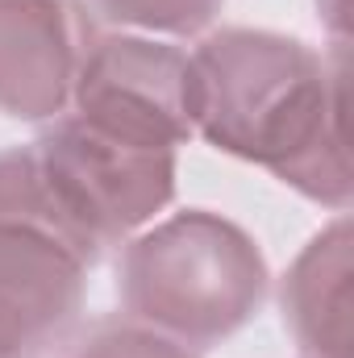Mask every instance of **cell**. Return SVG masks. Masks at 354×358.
Masks as SVG:
<instances>
[{"label":"cell","instance_id":"cell-3","mask_svg":"<svg viewBox=\"0 0 354 358\" xmlns=\"http://www.w3.org/2000/svg\"><path fill=\"white\" fill-rule=\"evenodd\" d=\"M96 259L55 208L34 155H0V358H42L76 325Z\"/></svg>","mask_w":354,"mask_h":358},{"label":"cell","instance_id":"cell-8","mask_svg":"<svg viewBox=\"0 0 354 358\" xmlns=\"http://www.w3.org/2000/svg\"><path fill=\"white\" fill-rule=\"evenodd\" d=\"M104 17L150 34H196L213 21L221 0H96Z\"/></svg>","mask_w":354,"mask_h":358},{"label":"cell","instance_id":"cell-9","mask_svg":"<svg viewBox=\"0 0 354 358\" xmlns=\"http://www.w3.org/2000/svg\"><path fill=\"white\" fill-rule=\"evenodd\" d=\"M76 358H196L183 342L150 325H100Z\"/></svg>","mask_w":354,"mask_h":358},{"label":"cell","instance_id":"cell-7","mask_svg":"<svg viewBox=\"0 0 354 358\" xmlns=\"http://www.w3.org/2000/svg\"><path fill=\"white\" fill-rule=\"evenodd\" d=\"M346 221H338L283 279V317L313 358H346Z\"/></svg>","mask_w":354,"mask_h":358},{"label":"cell","instance_id":"cell-4","mask_svg":"<svg viewBox=\"0 0 354 358\" xmlns=\"http://www.w3.org/2000/svg\"><path fill=\"white\" fill-rule=\"evenodd\" d=\"M29 155L55 208L96 255L146 225L176 192V150L108 134L76 113L59 117Z\"/></svg>","mask_w":354,"mask_h":358},{"label":"cell","instance_id":"cell-1","mask_svg":"<svg viewBox=\"0 0 354 358\" xmlns=\"http://www.w3.org/2000/svg\"><path fill=\"white\" fill-rule=\"evenodd\" d=\"M187 117L217 150L271 167L313 200L346 208V63L296 38L225 29L187 55Z\"/></svg>","mask_w":354,"mask_h":358},{"label":"cell","instance_id":"cell-6","mask_svg":"<svg viewBox=\"0 0 354 358\" xmlns=\"http://www.w3.org/2000/svg\"><path fill=\"white\" fill-rule=\"evenodd\" d=\"M92 29L76 0H0V108L21 121L71 104Z\"/></svg>","mask_w":354,"mask_h":358},{"label":"cell","instance_id":"cell-2","mask_svg":"<svg viewBox=\"0 0 354 358\" xmlns=\"http://www.w3.org/2000/svg\"><path fill=\"white\" fill-rule=\"evenodd\" d=\"M263 255L229 221L183 213L125 250L121 300L134 321L204 350L242 329L263 300Z\"/></svg>","mask_w":354,"mask_h":358},{"label":"cell","instance_id":"cell-5","mask_svg":"<svg viewBox=\"0 0 354 358\" xmlns=\"http://www.w3.org/2000/svg\"><path fill=\"white\" fill-rule=\"evenodd\" d=\"M71 104L76 117L108 134L176 150L192 138L187 55L146 38H100L80 67Z\"/></svg>","mask_w":354,"mask_h":358}]
</instances>
